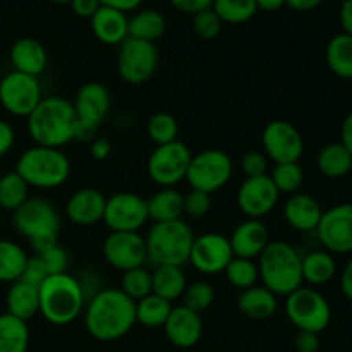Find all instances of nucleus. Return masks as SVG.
Wrapping results in <instances>:
<instances>
[{"mask_svg": "<svg viewBox=\"0 0 352 352\" xmlns=\"http://www.w3.org/2000/svg\"><path fill=\"white\" fill-rule=\"evenodd\" d=\"M136 325V302L120 289H100L85 305L86 332L100 342L122 339Z\"/></svg>", "mask_w": 352, "mask_h": 352, "instance_id": "obj_1", "label": "nucleus"}, {"mask_svg": "<svg viewBox=\"0 0 352 352\" xmlns=\"http://www.w3.org/2000/svg\"><path fill=\"white\" fill-rule=\"evenodd\" d=\"M26 120L28 134L38 146L62 148L74 141L78 116L72 102L62 96L54 95L41 98Z\"/></svg>", "mask_w": 352, "mask_h": 352, "instance_id": "obj_2", "label": "nucleus"}, {"mask_svg": "<svg viewBox=\"0 0 352 352\" xmlns=\"http://www.w3.org/2000/svg\"><path fill=\"white\" fill-rule=\"evenodd\" d=\"M258 272L263 287L275 296H289L301 287V254L285 241H270L258 256Z\"/></svg>", "mask_w": 352, "mask_h": 352, "instance_id": "obj_3", "label": "nucleus"}, {"mask_svg": "<svg viewBox=\"0 0 352 352\" xmlns=\"http://www.w3.org/2000/svg\"><path fill=\"white\" fill-rule=\"evenodd\" d=\"M38 301L40 315L55 327L74 322L86 305L79 278L69 274L50 275L38 289Z\"/></svg>", "mask_w": 352, "mask_h": 352, "instance_id": "obj_4", "label": "nucleus"}, {"mask_svg": "<svg viewBox=\"0 0 352 352\" xmlns=\"http://www.w3.org/2000/svg\"><path fill=\"white\" fill-rule=\"evenodd\" d=\"M16 172L30 188L55 189L71 175V160L60 148L34 146L19 155Z\"/></svg>", "mask_w": 352, "mask_h": 352, "instance_id": "obj_5", "label": "nucleus"}, {"mask_svg": "<svg viewBox=\"0 0 352 352\" xmlns=\"http://www.w3.org/2000/svg\"><path fill=\"white\" fill-rule=\"evenodd\" d=\"M144 241H146L148 260L155 267L160 265L184 267L186 263H189L195 234L188 222L179 219L172 222L153 223L144 236Z\"/></svg>", "mask_w": 352, "mask_h": 352, "instance_id": "obj_6", "label": "nucleus"}, {"mask_svg": "<svg viewBox=\"0 0 352 352\" xmlns=\"http://www.w3.org/2000/svg\"><path fill=\"white\" fill-rule=\"evenodd\" d=\"M285 315L298 332L322 333L332 320V308L320 291L301 285L285 296Z\"/></svg>", "mask_w": 352, "mask_h": 352, "instance_id": "obj_7", "label": "nucleus"}, {"mask_svg": "<svg viewBox=\"0 0 352 352\" xmlns=\"http://www.w3.org/2000/svg\"><path fill=\"white\" fill-rule=\"evenodd\" d=\"M234 174V162L223 150L208 148L192 155L186 181L191 189L206 195L219 192L229 184Z\"/></svg>", "mask_w": 352, "mask_h": 352, "instance_id": "obj_8", "label": "nucleus"}, {"mask_svg": "<svg viewBox=\"0 0 352 352\" xmlns=\"http://www.w3.org/2000/svg\"><path fill=\"white\" fill-rule=\"evenodd\" d=\"M191 158V148L179 140L157 146L148 157V177L160 188H174L181 181H186Z\"/></svg>", "mask_w": 352, "mask_h": 352, "instance_id": "obj_9", "label": "nucleus"}, {"mask_svg": "<svg viewBox=\"0 0 352 352\" xmlns=\"http://www.w3.org/2000/svg\"><path fill=\"white\" fill-rule=\"evenodd\" d=\"M160 62L158 48L155 43L127 38L119 45L117 55V72L127 85L140 86L155 76Z\"/></svg>", "mask_w": 352, "mask_h": 352, "instance_id": "obj_10", "label": "nucleus"}, {"mask_svg": "<svg viewBox=\"0 0 352 352\" xmlns=\"http://www.w3.org/2000/svg\"><path fill=\"white\" fill-rule=\"evenodd\" d=\"M12 223L28 241L41 236H58L60 230V217L55 206L45 198H28L12 212Z\"/></svg>", "mask_w": 352, "mask_h": 352, "instance_id": "obj_11", "label": "nucleus"}, {"mask_svg": "<svg viewBox=\"0 0 352 352\" xmlns=\"http://www.w3.org/2000/svg\"><path fill=\"white\" fill-rule=\"evenodd\" d=\"M41 98V85L34 76L12 71L0 79V105L10 116L28 117Z\"/></svg>", "mask_w": 352, "mask_h": 352, "instance_id": "obj_12", "label": "nucleus"}, {"mask_svg": "<svg viewBox=\"0 0 352 352\" xmlns=\"http://www.w3.org/2000/svg\"><path fill=\"white\" fill-rule=\"evenodd\" d=\"M261 146L268 160L277 164H292L301 160L305 140L298 127L289 120H270L261 133Z\"/></svg>", "mask_w": 352, "mask_h": 352, "instance_id": "obj_13", "label": "nucleus"}, {"mask_svg": "<svg viewBox=\"0 0 352 352\" xmlns=\"http://www.w3.org/2000/svg\"><path fill=\"white\" fill-rule=\"evenodd\" d=\"M146 199L129 191H120L107 198L103 220L110 232H140L148 222Z\"/></svg>", "mask_w": 352, "mask_h": 352, "instance_id": "obj_14", "label": "nucleus"}, {"mask_svg": "<svg viewBox=\"0 0 352 352\" xmlns=\"http://www.w3.org/2000/svg\"><path fill=\"white\" fill-rule=\"evenodd\" d=\"M315 232L329 253H352V203H339L325 210Z\"/></svg>", "mask_w": 352, "mask_h": 352, "instance_id": "obj_15", "label": "nucleus"}, {"mask_svg": "<svg viewBox=\"0 0 352 352\" xmlns=\"http://www.w3.org/2000/svg\"><path fill=\"white\" fill-rule=\"evenodd\" d=\"M102 254L107 263L119 272L144 267L148 261L146 241L140 232H110L103 239Z\"/></svg>", "mask_w": 352, "mask_h": 352, "instance_id": "obj_16", "label": "nucleus"}, {"mask_svg": "<svg viewBox=\"0 0 352 352\" xmlns=\"http://www.w3.org/2000/svg\"><path fill=\"white\" fill-rule=\"evenodd\" d=\"M234 258L229 237L219 232H205L195 237L189 254V263L203 275L223 274Z\"/></svg>", "mask_w": 352, "mask_h": 352, "instance_id": "obj_17", "label": "nucleus"}, {"mask_svg": "<svg viewBox=\"0 0 352 352\" xmlns=\"http://www.w3.org/2000/svg\"><path fill=\"white\" fill-rule=\"evenodd\" d=\"M278 199H280V192L277 191L268 174L260 175V177H246L241 182L236 195L237 208L248 219L256 220L267 217L277 206Z\"/></svg>", "mask_w": 352, "mask_h": 352, "instance_id": "obj_18", "label": "nucleus"}, {"mask_svg": "<svg viewBox=\"0 0 352 352\" xmlns=\"http://www.w3.org/2000/svg\"><path fill=\"white\" fill-rule=\"evenodd\" d=\"M162 329L172 346L191 349L203 337V318L199 313L186 308L184 305L174 306Z\"/></svg>", "mask_w": 352, "mask_h": 352, "instance_id": "obj_19", "label": "nucleus"}, {"mask_svg": "<svg viewBox=\"0 0 352 352\" xmlns=\"http://www.w3.org/2000/svg\"><path fill=\"white\" fill-rule=\"evenodd\" d=\"M72 107L78 120L98 127L110 112V91L98 81H88L76 91Z\"/></svg>", "mask_w": 352, "mask_h": 352, "instance_id": "obj_20", "label": "nucleus"}, {"mask_svg": "<svg viewBox=\"0 0 352 352\" xmlns=\"http://www.w3.org/2000/svg\"><path fill=\"white\" fill-rule=\"evenodd\" d=\"M105 205L107 196L100 189L82 188L69 196L65 203V215L76 226H95L103 220Z\"/></svg>", "mask_w": 352, "mask_h": 352, "instance_id": "obj_21", "label": "nucleus"}, {"mask_svg": "<svg viewBox=\"0 0 352 352\" xmlns=\"http://www.w3.org/2000/svg\"><path fill=\"white\" fill-rule=\"evenodd\" d=\"M229 241L234 256L256 260L270 243V236L267 226L261 220L246 219L232 230Z\"/></svg>", "mask_w": 352, "mask_h": 352, "instance_id": "obj_22", "label": "nucleus"}, {"mask_svg": "<svg viewBox=\"0 0 352 352\" xmlns=\"http://www.w3.org/2000/svg\"><path fill=\"white\" fill-rule=\"evenodd\" d=\"M323 210L318 199L306 192H294L285 199L284 219L294 230L299 232H315L318 227Z\"/></svg>", "mask_w": 352, "mask_h": 352, "instance_id": "obj_23", "label": "nucleus"}, {"mask_svg": "<svg viewBox=\"0 0 352 352\" xmlns=\"http://www.w3.org/2000/svg\"><path fill=\"white\" fill-rule=\"evenodd\" d=\"M10 64L14 71L28 76H38L47 69L48 55L43 45L34 38H19L10 47Z\"/></svg>", "mask_w": 352, "mask_h": 352, "instance_id": "obj_24", "label": "nucleus"}, {"mask_svg": "<svg viewBox=\"0 0 352 352\" xmlns=\"http://www.w3.org/2000/svg\"><path fill=\"white\" fill-rule=\"evenodd\" d=\"M127 21L129 17L120 10L102 6L93 14L89 23H91V31L96 40L105 45H120L129 38Z\"/></svg>", "mask_w": 352, "mask_h": 352, "instance_id": "obj_25", "label": "nucleus"}, {"mask_svg": "<svg viewBox=\"0 0 352 352\" xmlns=\"http://www.w3.org/2000/svg\"><path fill=\"white\" fill-rule=\"evenodd\" d=\"M237 309L246 318L263 322V320L272 318L277 313V296L263 285L256 284L246 291H241L239 298H237Z\"/></svg>", "mask_w": 352, "mask_h": 352, "instance_id": "obj_26", "label": "nucleus"}, {"mask_svg": "<svg viewBox=\"0 0 352 352\" xmlns=\"http://www.w3.org/2000/svg\"><path fill=\"white\" fill-rule=\"evenodd\" d=\"M146 208L153 223L179 220L184 215V195L175 188H160L146 199Z\"/></svg>", "mask_w": 352, "mask_h": 352, "instance_id": "obj_27", "label": "nucleus"}, {"mask_svg": "<svg viewBox=\"0 0 352 352\" xmlns=\"http://www.w3.org/2000/svg\"><path fill=\"white\" fill-rule=\"evenodd\" d=\"M6 306L9 315L30 322L31 318L40 313V301H38V289L16 280L10 284L6 296Z\"/></svg>", "mask_w": 352, "mask_h": 352, "instance_id": "obj_28", "label": "nucleus"}, {"mask_svg": "<svg viewBox=\"0 0 352 352\" xmlns=\"http://www.w3.org/2000/svg\"><path fill=\"white\" fill-rule=\"evenodd\" d=\"M151 287H153V294L172 302L182 298L186 287H188V278H186L182 267L160 265L151 272Z\"/></svg>", "mask_w": 352, "mask_h": 352, "instance_id": "obj_29", "label": "nucleus"}, {"mask_svg": "<svg viewBox=\"0 0 352 352\" xmlns=\"http://www.w3.org/2000/svg\"><path fill=\"white\" fill-rule=\"evenodd\" d=\"M301 272L302 282L309 285H323L336 277L337 263L329 251H309L308 254L301 256Z\"/></svg>", "mask_w": 352, "mask_h": 352, "instance_id": "obj_30", "label": "nucleus"}, {"mask_svg": "<svg viewBox=\"0 0 352 352\" xmlns=\"http://www.w3.org/2000/svg\"><path fill=\"white\" fill-rule=\"evenodd\" d=\"M165 30H167V21L162 12L155 9H143L138 10L133 17L127 21V31H129V38L134 40H143L155 43L164 36Z\"/></svg>", "mask_w": 352, "mask_h": 352, "instance_id": "obj_31", "label": "nucleus"}, {"mask_svg": "<svg viewBox=\"0 0 352 352\" xmlns=\"http://www.w3.org/2000/svg\"><path fill=\"white\" fill-rule=\"evenodd\" d=\"M327 65L340 79L352 81V36L339 33L330 38L325 50Z\"/></svg>", "mask_w": 352, "mask_h": 352, "instance_id": "obj_32", "label": "nucleus"}, {"mask_svg": "<svg viewBox=\"0 0 352 352\" xmlns=\"http://www.w3.org/2000/svg\"><path fill=\"white\" fill-rule=\"evenodd\" d=\"M318 170L329 179H342L352 170V155L340 143H330L316 157Z\"/></svg>", "mask_w": 352, "mask_h": 352, "instance_id": "obj_33", "label": "nucleus"}, {"mask_svg": "<svg viewBox=\"0 0 352 352\" xmlns=\"http://www.w3.org/2000/svg\"><path fill=\"white\" fill-rule=\"evenodd\" d=\"M30 329L28 322L9 313L0 315V352H28Z\"/></svg>", "mask_w": 352, "mask_h": 352, "instance_id": "obj_34", "label": "nucleus"}, {"mask_svg": "<svg viewBox=\"0 0 352 352\" xmlns=\"http://www.w3.org/2000/svg\"><path fill=\"white\" fill-rule=\"evenodd\" d=\"M28 261V254L17 243L0 239V282L12 284L19 280Z\"/></svg>", "mask_w": 352, "mask_h": 352, "instance_id": "obj_35", "label": "nucleus"}, {"mask_svg": "<svg viewBox=\"0 0 352 352\" xmlns=\"http://www.w3.org/2000/svg\"><path fill=\"white\" fill-rule=\"evenodd\" d=\"M172 308H174L172 302L151 292L146 298L136 301V323H141V325L148 327V329L164 327Z\"/></svg>", "mask_w": 352, "mask_h": 352, "instance_id": "obj_36", "label": "nucleus"}, {"mask_svg": "<svg viewBox=\"0 0 352 352\" xmlns=\"http://www.w3.org/2000/svg\"><path fill=\"white\" fill-rule=\"evenodd\" d=\"M30 198V186L16 170L0 175V210L16 212Z\"/></svg>", "mask_w": 352, "mask_h": 352, "instance_id": "obj_37", "label": "nucleus"}, {"mask_svg": "<svg viewBox=\"0 0 352 352\" xmlns=\"http://www.w3.org/2000/svg\"><path fill=\"white\" fill-rule=\"evenodd\" d=\"M212 9L227 24L248 23L258 12L254 0H213Z\"/></svg>", "mask_w": 352, "mask_h": 352, "instance_id": "obj_38", "label": "nucleus"}, {"mask_svg": "<svg viewBox=\"0 0 352 352\" xmlns=\"http://www.w3.org/2000/svg\"><path fill=\"white\" fill-rule=\"evenodd\" d=\"M223 275H226L227 282L239 291H246V289L256 285L260 280L256 261L246 260V258L234 256L223 270Z\"/></svg>", "mask_w": 352, "mask_h": 352, "instance_id": "obj_39", "label": "nucleus"}, {"mask_svg": "<svg viewBox=\"0 0 352 352\" xmlns=\"http://www.w3.org/2000/svg\"><path fill=\"white\" fill-rule=\"evenodd\" d=\"M146 134L157 146L177 141L179 122L172 113L157 112L148 119Z\"/></svg>", "mask_w": 352, "mask_h": 352, "instance_id": "obj_40", "label": "nucleus"}, {"mask_svg": "<svg viewBox=\"0 0 352 352\" xmlns=\"http://www.w3.org/2000/svg\"><path fill=\"white\" fill-rule=\"evenodd\" d=\"M270 175L272 182L275 184L277 191L280 195H294L299 192L302 182H305V172L299 162H292V164H277L272 170Z\"/></svg>", "mask_w": 352, "mask_h": 352, "instance_id": "obj_41", "label": "nucleus"}, {"mask_svg": "<svg viewBox=\"0 0 352 352\" xmlns=\"http://www.w3.org/2000/svg\"><path fill=\"white\" fill-rule=\"evenodd\" d=\"M119 289L127 298L133 299L134 302L146 298L148 294L153 292V287H151V272L146 270L144 267L131 268V270L122 272Z\"/></svg>", "mask_w": 352, "mask_h": 352, "instance_id": "obj_42", "label": "nucleus"}, {"mask_svg": "<svg viewBox=\"0 0 352 352\" xmlns=\"http://www.w3.org/2000/svg\"><path fill=\"white\" fill-rule=\"evenodd\" d=\"M213 301H215V289L206 280L192 282L186 287L184 294H182V305L192 311L199 313V315L206 311L213 305Z\"/></svg>", "mask_w": 352, "mask_h": 352, "instance_id": "obj_43", "label": "nucleus"}, {"mask_svg": "<svg viewBox=\"0 0 352 352\" xmlns=\"http://www.w3.org/2000/svg\"><path fill=\"white\" fill-rule=\"evenodd\" d=\"M222 24L223 23L220 21V17L217 16L213 9L201 10V12L192 16V30H195V33L201 40L206 41L215 40L219 36L220 31H222Z\"/></svg>", "mask_w": 352, "mask_h": 352, "instance_id": "obj_44", "label": "nucleus"}, {"mask_svg": "<svg viewBox=\"0 0 352 352\" xmlns=\"http://www.w3.org/2000/svg\"><path fill=\"white\" fill-rule=\"evenodd\" d=\"M212 210V195L191 189L184 195V215L191 219H203Z\"/></svg>", "mask_w": 352, "mask_h": 352, "instance_id": "obj_45", "label": "nucleus"}, {"mask_svg": "<svg viewBox=\"0 0 352 352\" xmlns=\"http://www.w3.org/2000/svg\"><path fill=\"white\" fill-rule=\"evenodd\" d=\"M48 277H50V275H48L43 260H41L40 256H36V254H34V256H28V261L26 265H24V270L23 274H21L19 280L31 285V287L40 289L41 284H43Z\"/></svg>", "mask_w": 352, "mask_h": 352, "instance_id": "obj_46", "label": "nucleus"}, {"mask_svg": "<svg viewBox=\"0 0 352 352\" xmlns=\"http://www.w3.org/2000/svg\"><path fill=\"white\" fill-rule=\"evenodd\" d=\"M268 158L263 151L251 150L241 158V170L246 177H260L268 174Z\"/></svg>", "mask_w": 352, "mask_h": 352, "instance_id": "obj_47", "label": "nucleus"}, {"mask_svg": "<svg viewBox=\"0 0 352 352\" xmlns=\"http://www.w3.org/2000/svg\"><path fill=\"white\" fill-rule=\"evenodd\" d=\"M41 260H43L45 267H47L48 275H58V274H67L69 268V254L60 244H57L55 248H52L50 251H47L45 254H41Z\"/></svg>", "mask_w": 352, "mask_h": 352, "instance_id": "obj_48", "label": "nucleus"}, {"mask_svg": "<svg viewBox=\"0 0 352 352\" xmlns=\"http://www.w3.org/2000/svg\"><path fill=\"white\" fill-rule=\"evenodd\" d=\"M168 2L177 10L184 14H191V16L201 12V10L212 9L213 6V0H168Z\"/></svg>", "mask_w": 352, "mask_h": 352, "instance_id": "obj_49", "label": "nucleus"}, {"mask_svg": "<svg viewBox=\"0 0 352 352\" xmlns=\"http://www.w3.org/2000/svg\"><path fill=\"white\" fill-rule=\"evenodd\" d=\"M294 349L298 352H318L320 337L313 332H298L294 339Z\"/></svg>", "mask_w": 352, "mask_h": 352, "instance_id": "obj_50", "label": "nucleus"}, {"mask_svg": "<svg viewBox=\"0 0 352 352\" xmlns=\"http://www.w3.org/2000/svg\"><path fill=\"white\" fill-rule=\"evenodd\" d=\"M14 143H16V131L10 126V122L0 119V158L6 157L12 150Z\"/></svg>", "mask_w": 352, "mask_h": 352, "instance_id": "obj_51", "label": "nucleus"}, {"mask_svg": "<svg viewBox=\"0 0 352 352\" xmlns=\"http://www.w3.org/2000/svg\"><path fill=\"white\" fill-rule=\"evenodd\" d=\"M71 9L76 16L85 17V19H91L93 14L102 7L100 0H71Z\"/></svg>", "mask_w": 352, "mask_h": 352, "instance_id": "obj_52", "label": "nucleus"}, {"mask_svg": "<svg viewBox=\"0 0 352 352\" xmlns=\"http://www.w3.org/2000/svg\"><path fill=\"white\" fill-rule=\"evenodd\" d=\"M110 151H112V144H110V141L107 138H95L89 143V155L96 162L107 160L110 157Z\"/></svg>", "mask_w": 352, "mask_h": 352, "instance_id": "obj_53", "label": "nucleus"}, {"mask_svg": "<svg viewBox=\"0 0 352 352\" xmlns=\"http://www.w3.org/2000/svg\"><path fill=\"white\" fill-rule=\"evenodd\" d=\"M96 136V126L88 122H82V120H78L74 129V140L81 141V143H91Z\"/></svg>", "mask_w": 352, "mask_h": 352, "instance_id": "obj_54", "label": "nucleus"}, {"mask_svg": "<svg viewBox=\"0 0 352 352\" xmlns=\"http://www.w3.org/2000/svg\"><path fill=\"white\" fill-rule=\"evenodd\" d=\"M340 26H342V33L352 36V0H344L339 10Z\"/></svg>", "mask_w": 352, "mask_h": 352, "instance_id": "obj_55", "label": "nucleus"}, {"mask_svg": "<svg viewBox=\"0 0 352 352\" xmlns=\"http://www.w3.org/2000/svg\"><path fill=\"white\" fill-rule=\"evenodd\" d=\"M103 7H110V9H117L120 12H129V10L138 9L143 3V0H100Z\"/></svg>", "mask_w": 352, "mask_h": 352, "instance_id": "obj_56", "label": "nucleus"}, {"mask_svg": "<svg viewBox=\"0 0 352 352\" xmlns=\"http://www.w3.org/2000/svg\"><path fill=\"white\" fill-rule=\"evenodd\" d=\"M340 291H342V294L346 296L347 299L352 301V258L347 261L342 274H340Z\"/></svg>", "mask_w": 352, "mask_h": 352, "instance_id": "obj_57", "label": "nucleus"}, {"mask_svg": "<svg viewBox=\"0 0 352 352\" xmlns=\"http://www.w3.org/2000/svg\"><path fill=\"white\" fill-rule=\"evenodd\" d=\"M340 143L352 155V112L347 113V117L342 122V127H340Z\"/></svg>", "mask_w": 352, "mask_h": 352, "instance_id": "obj_58", "label": "nucleus"}, {"mask_svg": "<svg viewBox=\"0 0 352 352\" xmlns=\"http://www.w3.org/2000/svg\"><path fill=\"white\" fill-rule=\"evenodd\" d=\"M322 2L323 0H285V6L298 12H308V10L316 9Z\"/></svg>", "mask_w": 352, "mask_h": 352, "instance_id": "obj_59", "label": "nucleus"}, {"mask_svg": "<svg viewBox=\"0 0 352 352\" xmlns=\"http://www.w3.org/2000/svg\"><path fill=\"white\" fill-rule=\"evenodd\" d=\"M256 7L263 12H277L285 6V0H254Z\"/></svg>", "mask_w": 352, "mask_h": 352, "instance_id": "obj_60", "label": "nucleus"}, {"mask_svg": "<svg viewBox=\"0 0 352 352\" xmlns=\"http://www.w3.org/2000/svg\"><path fill=\"white\" fill-rule=\"evenodd\" d=\"M50 2L58 3V6H65V3H71V0H50Z\"/></svg>", "mask_w": 352, "mask_h": 352, "instance_id": "obj_61", "label": "nucleus"}, {"mask_svg": "<svg viewBox=\"0 0 352 352\" xmlns=\"http://www.w3.org/2000/svg\"><path fill=\"white\" fill-rule=\"evenodd\" d=\"M0 227H2V210H0Z\"/></svg>", "mask_w": 352, "mask_h": 352, "instance_id": "obj_62", "label": "nucleus"}, {"mask_svg": "<svg viewBox=\"0 0 352 352\" xmlns=\"http://www.w3.org/2000/svg\"><path fill=\"white\" fill-rule=\"evenodd\" d=\"M0 79H2V76H0Z\"/></svg>", "mask_w": 352, "mask_h": 352, "instance_id": "obj_63", "label": "nucleus"}, {"mask_svg": "<svg viewBox=\"0 0 352 352\" xmlns=\"http://www.w3.org/2000/svg\"><path fill=\"white\" fill-rule=\"evenodd\" d=\"M351 93H352V89H351Z\"/></svg>", "mask_w": 352, "mask_h": 352, "instance_id": "obj_64", "label": "nucleus"}]
</instances>
